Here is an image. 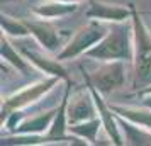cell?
<instances>
[{
	"label": "cell",
	"mask_w": 151,
	"mask_h": 146,
	"mask_svg": "<svg viewBox=\"0 0 151 146\" xmlns=\"http://www.w3.org/2000/svg\"><path fill=\"white\" fill-rule=\"evenodd\" d=\"M51 83H53V82H46V83H41V85H34V87H31V88H27V90H24V92H21V93L14 95V97L10 99L9 104L12 105V107H15V105H22V104H26V102H31V100H32L34 97H37L41 92L46 90Z\"/></svg>",
	"instance_id": "cell-5"
},
{
	"label": "cell",
	"mask_w": 151,
	"mask_h": 146,
	"mask_svg": "<svg viewBox=\"0 0 151 146\" xmlns=\"http://www.w3.org/2000/svg\"><path fill=\"white\" fill-rule=\"evenodd\" d=\"M92 56L99 58H127V36L124 34V31H116L105 39V41L97 46L95 49L90 51Z\"/></svg>",
	"instance_id": "cell-2"
},
{
	"label": "cell",
	"mask_w": 151,
	"mask_h": 146,
	"mask_svg": "<svg viewBox=\"0 0 151 146\" xmlns=\"http://www.w3.org/2000/svg\"><path fill=\"white\" fill-rule=\"evenodd\" d=\"M71 146H85V145H83V141H80V139H73Z\"/></svg>",
	"instance_id": "cell-10"
},
{
	"label": "cell",
	"mask_w": 151,
	"mask_h": 146,
	"mask_svg": "<svg viewBox=\"0 0 151 146\" xmlns=\"http://www.w3.org/2000/svg\"><path fill=\"white\" fill-rule=\"evenodd\" d=\"M136 78L146 82L151 78V37L136 17Z\"/></svg>",
	"instance_id": "cell-1"
},
{
	"label": "cell",
	"mask_w": 151,
	"mask_h": 146,
	"mask_svg": "<svg viewBox=\"0 0 151 146\" xmlns=\"http://www.w3.org/2000/svg\"><path fill=\"white\" fill-rule=\"evenodd\" d=\"M87 99H75L73 102V107L70 109V119L71 121H78V119H85L88 116L90 112V107H88V102H85Z\"/></svg>",
	"instance_id": "cell-6"
},
{
	"label": "cell",
	"mask_w": 151,
	"mask_h": 146,
	"mask_svg": "<svg viewBox=\"0 0 151 146\" xmlns=\"http://www.w3.org/2000/svg\"><path fill=\"white\" fill-rule=\"evenodd\" d=\"M100 36H102L100 27H97V26H88V27H85L82 32H78L76 39L70 44V48L66 49L61 56L65 58V56L75 55V53H78V51L88 48V44H92V42L97 41V39H100Z\"/></svg>",
	"instance_id": "cell-4"
},
{
	"label": "cell",
	"mask_w": 151,
	"mask_h": 146,
	"mask_svg": "<svg viewBox=\"0 0 151 146\" xmlns=\"http://www.w3.org/2000/svg\"><path fill=\"white\" fill-rule=\"evenodd\" d=\"M97 146H110V145H109V143H105V141H100Z\"/></svg>",
	"instance_id": "cell-11"
},
{
	"label": "cell",
	"mask_w": 151,
	"mask_h": 146,
	"mask_svg": "<svg viewBox=\"0 0 151 146\" xmlns=\"http://www.w3.org/2000/svg\"><path fill=\"white\" fill-rule=\"evenodd\" d=\"M127 134H129L131 146H151V136H148V134L136 131V129H131V127H127Z\"/></svg>",
	"instance_id": "cell-8"
},
{
	"label": "cell",
	"mask_w": 151,
	"mask_h": 146,
	"mask_svg": "<svg viewBox=\"0 0 151 146\" xmlns=\"http://www.w3.org/2000/svg\"><path fill=\"white\" fill-rule=\"evenodd\" d=\"M32 31L39 36V39H41L48 48H53V46L56 44V41H58V39H56V34L49 27H46L44 24H39V26L34 24V26H32Z\"/></svg>",
	"instance_id": "cell-7"
},
{
	"label": "cell",
	"mask_w": 151,
	"mask_h": 146,
	"mask_svg": "<svg viewBox=\"0 0 151 146\" xmlns=\"http://www.w3.org/2000/svg\"><path fill=\"white\" fill-rule=\"evenodd\" d=\"M92 14L100 19H121L126 15V12L121 9H105V5H95V12Z\"/></svg>",
	"instance_id": "cell-9"
},
{
	"label": "cell",
	"mask_w": 151,
	"mask_h": 146,
	"mask_svg": "<svg viewBox=\"0 0 151 146\" xmlns=\"http://www.w3.org/2000/svg\"><path fill=\"white\" fill-rule=\"evenodd\" d=\"M124 80V75H122V66L116 63V65H109L102 68L100 71H97L93 75V82H95L97 88L102 92H107V90H112L119 85L122 83Z\"/></svg>",
	"instance_id": "cell-3"
}]
</instances>
